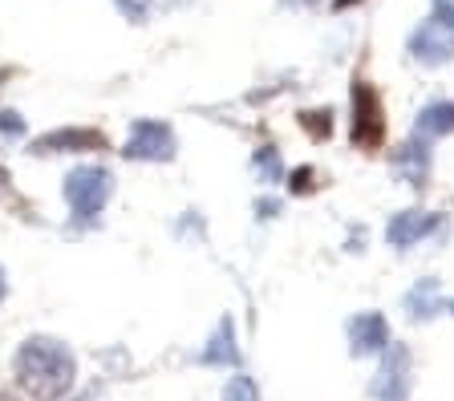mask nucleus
Masks as SVG:
<instances>
[{"label":"nucleus","instance_id":"14","mask_svg":"<svg viewBox=\"0 0 454 401\" xmlns=\"http://www.w3.org/2000/svg\"><path fill=\"white\" fill-rule=\"evenodd\" d=\"M252 166H255V174H260V182H276L280 179V154L272 150V146H260V150H255V158H252Z\"/></svg>","mask_w":454,"mask_h":401},{"label":"nucleus","instance_id":"15","mask_svg":"<svg viewBox=\"0 0 454 401\" xmlns=\"http://www.w3.org/2000/svg\"><path fill=\"white\" fill-rule=\"evenodd\" d=\"M223 401H260V385H255L247 373H236V377L223 385Z\"/></svg>","mask_w":454,"mask_h":401},{"label":"nucleus","instance_id":"6","mask_svg":"<svg viewBox=\"0 0 454 401\" xmlns=\"http://www.w3.org/2000/svg\"><path fill=\"white\" fill-rule=\"evenodd\" d=\"M410 385H414V377H410V349L389 341L386 357H381V369H378V377H373V397L378 401H406Z\"/></svg>","mask_w":454,"mask_h":401},{"label":"nucleus","instance_id":"19","mask_svg":"<svg viewBox=\"0 0 454 401\" xmlns=\"http://www.w3.org/2000/svg\"><path fill=\"white\" fill-rule=\"evenodd\" d=\"M293 191H301V195L312 191V171H309V166H301V171L293 174Z\"/></svg>","mask_w":454,"mask_h":401},{"label":"nucleus","instance_id":"21","mask_svg":"<svg viewBox=\"0 0 454 401\" xmlns=\"http://www.w3.org/2000/svg\"><path fill=\"white\" fill-rule=\"evenodd\" d=\"M434 9H454V0H434Z\"/></svg>","mask_w":454,"mask_h":401},{"label":"nucleus","instance_id":"4","mask_svg":"<svg viewBox=\"0 0 454 401\" xmlns=\"http://www.w3.org/2000/svg\"><path fill=\"white\" fill-rule=\"evenodd\" d=\"M122 154L134 163H167V158H175V130L167 122H154V118H138L126 134Z\"/></svg>","mask_w":454,"mask_h":401},{"label":"nucleus","instance_id":"22","mask_svg":"<svg viewBox=\"0 0 454 401\" xmlns=\"http://www.w3.org/2000/svg\"><path fill=\"white\" fill-rule=\"evenodd\" d=\"M345 4H353V0H337V9H345Z\"/></svg>","mask_w":454,"mask_h":401},{"label":"nucleus","instance_id":"9","mask_svg":"<svg viewBox=\"0 0 454 401\" xmlns=\"http://www.w3.org/2000/svg\"><path fill=\"white\" fill-rule=\"evenodd\" d=\"M106 138L98 130H53L41 143H33L37 154H53V150H102Z\"/></svg>","mask_w":454,"mask_h":401},{"label":"nucleus","instance_id":"16","mask_svg":"<svg viewBox=\"0 0 454 401\" xmlns=\"http://www.w3.org/2000/svg\"><path fill=\"white\" fill-rule=\"evenodd\" d=\"M114 4H118V12H122L126 20H146L154 0H114Z\"/></svg>","mask_w":454,"mask_h":401},{"label":"nucleus","instance_id":"8","mask_svg":"<svg viewBox=\"0 0 454 401\" xmlns=\"http://www.w3.org/2000/svg\"><path fill=\"white\" fill-rule=\"evenodd\" d=\"M386 344H389V325L381 312H357L349 320V349L357 357L386 353Z\"/></svg>","mask_w":454,"mask_h":401},{"label":"nucleus","instance_id":"2","mask_svg":"<svg viewBox=\"0 0 454 401\" xmlns=\"http://www.w3.org/2000/svg\"><path fill=\"white\" fill-rule=\"evenodd\" d=\"M110 195H114V174L106 166H74L66 174V203L74 211V220L90 223L110 203Z\"/></svg>","mask_w":454,"mask_h":401},{"label":"nucleus","instance_id":"17","mask_svg":"<svg viewBox=\"0 0 454 401\" xmlns=\"http://www.w3.org/2000/svg\"><path fill=\"white\" fill-rule=\"evenodd\" d=\"M304 126L312 130V138H329V130H333V122H329V110H312V114H304Z\"/></svg>","mask_w":454,"mask_h":401},{"label":"nucleus","instance_id":"11","mask_svg":"<svg viewBox=\"0 0 454 401\" xmlns=\"http://www.w3.org/2000/svg\"><path fill=\"white\" fill-rule=\"evenodd\" d=\"M454 134V102H430L414 122V138H442Z\"/></svg>","mask_w":454,"mask_h":401},{"label":"nucleus","instance_id":"10","mask_svg":"<svg viewBox=\"0 0 454 401\" xmlns=\"http://www.w3.org/2000/svg\"><path fill=\"white\" fill-rule=\"evenodd\" d=\"M394 163H397V171H402V179H406L410 187H422L426 174H430V150H426V138L406 143L394 154Z\"/></svg>","mask_w":454,"mask_h":401},{"label":"nucleus","instance_id":"20","mask_svg":"<svg viewBox=\"0 0 454 401\" xmlns=\"http://www.w3.org/2000/svg\"><path fill=\"white\" fill-rule=\"evenodd\" d=\"M4 292H9V280H4V267H0V300H4Z\"/></svg>","mask_w":454,"mask_h":401},{"label":"nucleus","instance_id":"12","mask_svg":"<svg viewBox=\"0 0 454 401\" xmlns=\"http://www.w3.org/2000/svg\"><path fill=\"white\" fill-rule=\"evenodd\" d=\"M442 308V292H438V280H418L406 292V312L414 320H430V316Z\"/></svg>","mask_w":454,"mask_h":401},{"label":"nucleus","instance_id":"3","mask_svg":"<svg viewBox=\"0 0 454 401\" xmlns=\"http://www.w3.org/2000/svg\"><path fill=\"white\" fill-rule=\"evenodd\" d=\"M410 58L422 66H446L454 58V9H434L410 33Z\"/></svg>","mask_w":454,"mask_h":401},{"label":"nucleus","instance_id":"24","mask_svg":"<svg viewBox=\"0 0 454 401\" xmlns=\"http://www.w3.org/2000/svg\"><path fill=\"white\" fill-rule=\"evenodd\" d=\"M450 312H454V305H450Z\"/></svg>","mask_w":454,"mask_h":401},{"label":"nucleus","instance_id":"7","mask_svg":"<svg viewBox=\"0 0 454 401\" xmlns=\"http://www.w3.org/2000/svg\"><path fill=\"white\" fill-rule=\"evenodd\" d=\"M438 215L434 211H402V215H394L386 227V239H389V248H414V243H422L426 235H434L438 231Z\"/></svg>","mask_w":454,"mask_h":401},{"label":"nucleus","instance_id":"23","mask_svg":"<svg viewBox=\"0 0 454 401\" xmlns=\"http://www.w3.org/2000/svg\"><path fill=\"white\" fill-rule=\"evenodd\" d=\"M0 401H17V397H9V393H0Z\"/></svg>","mask_w":454,"mask_h":401},{"label":"nucleus","instance_id":"13","mask_svg":"<svg viewBox=\"0 0 454 401\" xmlns=\"http://www.w3.org/2000/svg\"><path fill=\"white\" fill-rule=\"evenodd\" d=\"M199 361L203 365H236L239 361V349H236V325L231 320H223L219 325V333L211 336V344L199 353Z\"/></svg>","mask_w":454,"mask_h":401},{"label":"nucleus","instance_id":"1","mask_svg":"<svg viewBox=\"0 0 454 401\" xmlns=\"http://www.w3.org/2000/svg\"><path fill=\"white\" fill-rule=\"evenodd\" d=\"M17 385L28 393L33 401H61L74 389L77 377V361L61 341L53 336H28L17 349Z\"/></svg>","mask_w":454,"mask_h":401},{"label":"nucleus","instance_id":"18","mask_svg":"<svg viewBox=\"0 0 454 401\" xmlns=\"http://www.w3.org/2000/svg\"><path fill=\"white\" fill-rule=\"evenodd\" d=\"M0 134H9V138L25 134V122H20V114H12V110H0Z\"/></svg>","mask_w":454,"mask_h":401},{"label":"nucleus","instance_id":"5","mask_svg":"<svg viewBox=\"0 0 454 401\" xmlns=\"http://www.w3.org/2000/svg\"><path fill=\"white\" fill-rule=\"evenodd\" d=\"M386 138V122H381V97L373 94L369 81H353V143L373 150Z\"/></svg>","mask_w":454,"mask_h":401}]
</instances>
